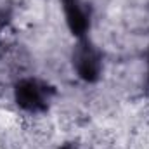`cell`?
I'll list each match as a JSON object with an SVG mask.
<instances>
[{
  "label": "cell",
  "mask_w": 149,
  "mask_h": 149,
  "mask_svg": "<svg viewBox=\"0 0 149 149\" xmlns=\"http://www.w3.org/2000/svg\"><path fill=\"white\" fill-rule=\"evenodd\" d=\"M50 99V88L38 80H23L16 85V102L26 111H42Z\"/></svg>",
  "instance_id": "cell-1"
},
{
  "label": "cell",
  "mask_w": 149,
  "mask_h": 149,
  "mask_svg": "<svg viewBox=\"0 0 149 149\" xmlns=\"http://www.w3.org/2000/svg\"><path fill=\"white\" fill-rule=\"evenodd\" d=\"M74 66L78 76L85 81H95L101 74V57L97 54V50L88 43L83 42L76 54H74Z\"/></svg>",
  "instance_id": "cell-2"
},
{
  "label": "cell",
  "mask_w": 149,
  "mask_h": 149,
  "mask_svg": "<svg viewBox=\"0 0 149 149\" xmlns=\"http://www.w3.org/2000/svg\"><path fill=\"white\" fill-rule=\"evenodd\" d=\"M63 10L71 33L76 37H83L90 26V19L83 3L80 0H63Z\"/></svg>",
  "instance_id": "cell-3"
},
{
  "label": "cell",
  "mask_w": 149,
  "mask_h": 149,
  "mask_svg": "<svg viewBox=\"0 0 149 149\" xmlns=\"http://www.w3.org/2000/svg\"><path fill=\"white\" fill-rule=\"evenodd\" d=\"M63 149H71V148H63Z\"/></svg>",
  "instance_id": "cell-4"
}]
</instances>
